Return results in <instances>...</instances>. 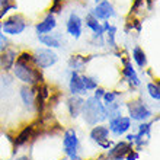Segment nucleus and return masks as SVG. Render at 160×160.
Segmentation results:
<instances>
[{"instance_id":"nucleus-6","label":"nucleus","mask_w":160,"mask_h":160,"mask_svg":"<svg viewBox=\"0 0 160 160\" xmlns=\"http://www.w3.org/2000/svg\"><path fill=\"white\" fill-rule=\"evenodd\" d=\"M32 58H34L35 66L39 70H47L58 63V54L51 48L47 47H38L32 51Z\"/></svg>"},{"instance_id":"nucleus-23","label":"nucleus","mask_w":160,"mask_h":160,"mask_svg":"<svg viewBox=\"0 0 160 160\" xmlns=\"http://www.w3.org/2000/svg\"><path fill=\"white\" fill-rule=\"evenodd\" d=\"M80 79H82V83L88 92H93L98 86H101L99 79L96 76H92V74H80Z\"/></svg>"},{"instance_id":"nucleus-17","label":"nucleus","mask_w":160,"mask_h":160,"mask_svg":"<svg viewBox=\"0 0 160 160\" xmlns=\"http://www.w3.org/2000/svg\"><path fill=\"white\" fill-rule=\"evenodd\" d=\"M131 148H132V144L122 140V141H118L117 144H112V147L108 148L106 157L109 160H122L125 159L127 153L130 152Z\"/></svg>"},{"instance_id":"nucleus-19","label":"nucleus","mask_w":160,"mask_h":160,"mask_svg":"<svg viewBox=\"0 0 160 160\" xmlns=\"http://www.w3.org/2000/svg\"><path fill=\"white\" fill-rule=\"evenodd\" d=\"M83 103H84V98L82 96H74V95H70L66 101V108H67V112L70 115V118L77 119L82 114V109H83Z\"/></svg>"},{"instance_id":"nucleus-27","label":"nucleus","mask_w":160,"mask_h":160,"mask_svg":"<svg viewBox=\"0 0 160 160\" xmlns=\"http://www.w3.org/2000/svg\"><path fill=\"white\" fill-rule=\"evenodd\" d=\"M105 90H106L105 88H102V86H98V88L93 90V95H92V96L95 98V99H99V101H101L102 96H103V93H105Z\"/></svg>"},{"instance_id":"nucleus-10","label":"nucleus","mask_w":160,"mask_h":160,"mask_svg":"<svg viewBox=\"0 0 160 160\" xmlns=\"http://www.w3.org/2000/svg\"><path fill=\"white\" fill-rule=\"evenodd\" d=\"M121 60H122V79L128 83L130 88L132 89L138 88L141 84V80H140V76L137 70H135V67L131 63V60L125 58V57H121Z\"/></svg>"},{"instance_id":"nucleus-21","label":"nucleus","mask_w":160,"mask_h":160,"mask_svg":"<svg viewBox=\"0 0 160 160\" xmlns=\"http://www.w3.org/2000/svg\"><path fill=\"white\" fill-rule=\"evenodd\" d=\"M131 58L137 64L138 68H141L143 72L146 70V67H147V54L140 45H134L132 51H131Z\"/></svg>"},{"instance_id":"nucleus-5","label":"nucleus","mask_w":160,"mask_h":160,"mask_svg":"<svg viewBox=\"0 0 160 160\" xmlns=\"http://www.w3.org/2000/svg\"><path fill=\"white\" fill-rule=\"evenodd\" d=\"M80 148V140L77 135V131L70 127L63 132V150L64 154L67 156L68 160H82L79 156Z\"/></svg>"},{"instance_id":"nucleus-12","label":"nucleus","mask_w":160,"mask_h":160,"mask_svg":"<svg viewBox=\"0 0 160 160\" xmlns=\"http://www.w3.org/2000/svg\"><path fill=\"white\" fill-rule=\"evenodd\" d=\"M19 54V51L10 44L8 48H4L3 51H0V70L3 73L12 72L13 64L16 61V57Z\"/></svg>"},{"instance_id":"nucleus-11","label":"nucleus","mask_w":160,"mask_h":160,"mask_svg":"<svg viewBox=\"0 0 160 160\" xmlns=\"http://www.w3.org/2000/svg\"><path fill=\"white\" fill-rule=\"evenodd\" d=\"M66 32L74 39L82 38V34H83V19L74 10L68 15L67 21H66Z\"/></svg>"},{"instance_id":"nucleus-25","label":"nucleus","mask_w":160,"mask_h":160,"mask_svg":"<svg viewBox=\"0 0 160 160\" xmlns=\"http://www.w3.org/2000/svg\"><path fill=\"white\" fill-rule=\"evenodd\" d=\"M119 96H121V92H118V90H105V93H103V96H102V103L103 105H109V103H112V102L118 101Z\"/></svg>"},{"instance_id":"nucleus-1","label":"nucleus","mask_w":160,"mask_h":160,"mask_svg":"<svg viewBox=\"0 0 160 160\" xmlns=\"http://www.w3.org/2000/svg\"><path fill=\"white\" fill-rule=\"evenodd\" d=\"M12 74L22 84L28 86H38L44 83L42 70H39L34 63L32 52L31 51H21L16 57V61L13 64Z\"/></svg>"},{"instance_id":"nucleus-8","label":"nucleus","mask_w":160,"mask_h":160,"mask_svg":"<svg viewBox=\"0 0 160 160\" xmlns=\"http://www.w3.org/2000/svg\"><path fill=\"white\" fill-rule=\"evenodd\" d=\"M131 125H132V121L128 118V115H118V117H114L109 119L108 130L115 137H121V135L128 134V131L131 130Z\"/></svg>"},{"instance_id":"nucleus-18","label":"nucleus","mask_w":160,"mask_h":160,"mask_svg":"<svg viewBox=\"0 0 160 160\" xmlns=\"http://www.w3.org/2000/svg\"><path fill=\"white\" fill-rule=\"evenodd\" d=\"M68 92L70 95H74V96H82L86 98L88 96V90L84 89L83 83H82V79H80V73L77 72H70L68 74Z\"/></svg>"},{"instance_id":"nucleus-14","label":"nucleus","mask_w":160,"mask_h":160,"mask_svg":"<svg viewBox=\"0 0 160 160\" xmlns=\"http://www.w3.org/2000/svg\"><path fill=\"white\" fill-rule=\"evenodd\" d=\"M35 96H37V86L22 84L19 88V98L28 111H35Z\"/></svg>"},{"instance_id":"nucleus-16","label":"nucleus","mask_w":160,"mask_h":160,"mask_svg":"<svg viewBox=\"0 0 160 160\" xmlns=\"http://www.w3.org/2000/svg\"><path fill=\"white\" fill-rule=\"evenodd\" d=\"M39 44H42L47 48H51V50H60L64 47V37L63 34L60 32H50V34H44L38 37Z\"/></svg>"},{"instance_id":"nucleus-15","label":"nucleus","mask_w":160,"mask_h":160,"mask_svg":"<svg viewBox=\"0 0 160 160\" xmlns=\"http://www.w3.org/2000/svg\"><path fill=\"white\" fill-rule=\"evenodd\" d=\"M58 25V22H57V18L55 15L52 13H47L45 16L42 18L39 22H37V25H35V34L38 35H44V34H50V32H54L55 28Z\"/></svg>"},{"instance_id":"nucleus-20","label":"nucleus","mask_w":160,"mask_h":160,"mask_svg":"<svg viewBox=\"0 0 160 160\" xmlns=\"http://www.w3.org/2000/svg\"><path fill=\"white\" fill-rule=\"evenodd\" d=\"M90 58L92 57H83V55H79V54H73L67 61L70 72H77L82 74V72L86 70V66L90 61Z\"/></svg>"},{"instance_id":"nucleus-4","label":"nucleus","mask_w":160,"mask_h":160,"mask_svg":"<svg viewBox=\"0 0 160 160\" xmlns=\"http://www.w3.org/2000/svg\"><path fill=\"white\" fill-rule=\"evenodd\" d=\"M28 28V21L21 13H13L2 21V31L6 37H18L22 35Z\"/></svg>"},{"instance_id":"nucleus-24","label":"nucleus","mask_w":160,"mask_h":160,"mask_svg":"<svg viewBox=\"0 0 160 160\" xmlns=\"http://www.w3.org/2000/svg\"><path fill=\"white\" fill-rule=\"evenodd\" d=\"M146 89H147L148 96L152 98L153 101L160 102V84H159V82H150V83H147Z\"/></svg>"},{"instance_id":"nucleus-26","label":"nucleus","mask_w":160,"mask_h":160,"mask_svg":"<svg viewBox=\"0 0 160 160\" xmlns=\"http://www.w3.org/2000/svg\"><path fill=\"white\" fill-rule=\"evenodd\" d=\"M10 45V42H9L8 37L3 34V31H2V21H0V51H3L4 48H8Z\"/></svg>"},{"instance_id":"nucleus-28","label":"nucleus","mask_w":160,"mask_h":160,"mask_svg":"<svg viewBox=\"0 0 160 160\" xmlns=\"http://www.w3.org/2000/svg\"><path fill=\"white\" fill-rule=\"evenodd\" d=\"M138 156H140V154H138V150H135V148L132 147L130 152L127 153L125 160H137V159H138Z\"/></svg>"},{"instance_id":"nucleus-30","label":"nucleus","mask_w":160,"mask_h":160,"mask_svg":"<svg viewBox=\"0 0 160 160\" xmlns=\"http://www.w3.org/2000/svg\"><path fill=\"white\" fill-rule=\"evenodd\" d=\"M99 2H101V0H95V3H99Z\"/></svg>"},{"instance_id":"nucleus-31","label":"nucleus","mask_w":160,"mask_h":160,"mask_svg":"<svg viewBox=\"0 0 160 160\" xmlns=\"http://www.w3.org/2000/svg\"><path fill=\"white\" fill-rule=\"evenodd\" d=\"M0 160H2V159H0Z\"/></svg>"},{"instance_id":"nucleus-13","label":"nucleus","mask_w":160,"mask_h":160,"mask_svg":"<svg viewBox=\"0 0 160 160\" xmlns=\"http://www.w3.org/2000/svg\"><path fill=\"white\" fill-rule=\"evenodd\" d=\"M35 132H37V125L35 124H29V125L23 127L19 134H16L15 140H13V146H15V153L18 152V148L23 147L25 144H28L32 138H35Z\"/></svg>"},{"instance_id":"nucleus-9","label":"nucleus","mask_w":160,"mask_h":160,"mask_svg":"<svg viewBox=\"0 0 160 160\" xmlns=\"http://www.w3.org/2000/svg\"><path fill=\"white\" fill-rule=\"evenodd\" d=\"M89 12L92 13L93 16L101 22L102 21H109V19L117 16V10H115L114 4L111 3L109 0H101L99 3H96L95 8L90 9Z\"/></svg>"},{"instance_id":"nucleus-2","label":"nucleus","mask_w":160,"mask_h":160,"mask_svg":"<svg viewBox=\"0 0 160 160\" xmlns=\"http://www.w3.org/2000/svg\"><path fill=\"white\" fill-rule=\"evenodd\" d=\"M80 115L83 117V121L89 127H95L106 121V108L102 103V101L95 99L93 96H86Z\"/></svg>"},{"instance_id":"nucleus-22","label":"nucleus","mask_w":160,"mask_h":160,"mask_svg":"<svg viewBox=\"0 0 160 160\" xmlns=\"http://www.w3.org/2000/svg\"><path fill=\"white\" fill-rule=\"evenodd\" d=\"M84 23H86V28L92 31V34H105V31H103V26H102V22L98 21L96 18L93 16L90 12L86 13V16H84Z\"/></svg>"},{"instance_id":"nucleus-29","label":"nucleus","mask_w":160,"mask_h":160,"mask_svg":"<svg viewBox=\"0 0 160 160\" xmlns=\"http://www.w3.org/2000/svg\"><path fill=\"white\" fill-rule=\"evenodd\" d=\"M15 160H32V159H31L28 154H22V156H18Z\"/></svg>"},{"instance_id":"nucleus-7","label":"nucleus","mask_w":160,"mask_h":160,"mask_svg":"<svg viewBox=\"0 0 160 160\" xmlns=\"http://www.w3.org/2000/svg\"><path fill=\"white\" fill-rule=\"evenodd\" d=\"M109 130H108V125L105 124H98V125L92 127V130L89 132V138L92 140L93 143H96L101 148H105L108 150L109 147H112V141L109 140Z\"/></svg>"},{"instance_id":"nucleus-3","label":"nucleus","mask_w":160,"mask_h":160,"mask_svg":"<svg viewBox=\"0 0 160 160\" xmlns=\"http://www.w3.org/2000/svg\"><path fill=\"white\" fill-rule=\"evenodd\" d=\"M125 108H127V112H128V118L131 121L144 122V121H148L153 117V111L150 109V106L141 98L128 101L125 103Z\"/></svg>"}]
</instances>
